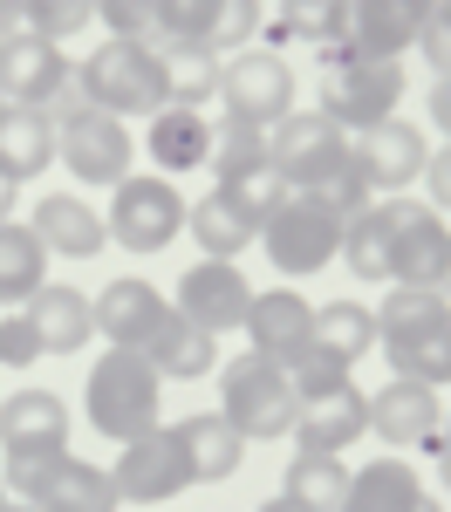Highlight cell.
Instances as JSON below:
<instances>
[{"label":"cell","mask_w":451,"mask_h":512,"mask_svg":"<svg viewBox=\"0 0 451 512\" xmlns=\"http://www.w3.org/2000/svg\"><path fill=\"white\" fill-rule=\"evenodd\" d=\"M89 431H103L110 444L158 431V403H164V376L144 362V349H103L89 369Z\"/></svg>","instance_id":"obj_1"},{"label":"cell","mask_w":451,"mask_h":512,"mask_svg":"<svg viewBox=\"0 0 451 512\" xmlns=\"http://www.w3.org/2000/svg\"><path fill=\"white\" fill-rule=\"evenodd\" d=\"M76 89L89 110L110 117H158L164 110V55L158 41H103L89 48V62H76Z\"/></svg>","instance_id":"obj_2"},{"label":"cell","mask_w":451,"mask_h":512,"mask_svg":"<svg viewBox=\"0 0 451 512\" xmlns=\"http://www.w3.org/2000/svg\"><path fill=\"white\" fill-rule=\"evenodd\" d=\"M219 417H226L246 444H274V437H294L301 396H294L281 362L240 355V362H226V376H219Z\"/></svg>","instance_id":"obj_3"},{"label":"cell","mask_w":451,"mask_h":512,"mask_svg":"<svg viewBox=\"0 0 451 512\" xmlns=\"http://www.w3.org/2000/svg\"><path fill=\"white\" fill-rule=\"evenodd\" d=\"M322 117L335 130H369V123L397 117V103H404V62H349V55H322Z\"/></svg>","instance_id":"obj_4"},{"label":"cell","mask_w":451,"mask_h":512,"mask_svg":"<svg viewBox=\"0 0 451 512\" xmlns=\"http://www.w3.org/2000/svg\"><path fill=\"white\" fill-rule=\"evenodd\" d=\"M55 158L69 164L76 185H123L130 178V158H137V137H130L123 117L76 103L69 117L55 123Z\"/></svg>","instance_id":"obj_5"},{"label":"cell","mask_w":451,"mask_h":512,"mask_svg":"<svg viewBox=\"0 0 451 512\" xmlns=\"http://www.w3.org/2000/svg\"><path fill=\"white\" fill-rule=\"evenodd\" d=\"M390 212V287H438L445 294V274H451V226L445 212L417 205V198H383Z\"/></svg>","instance_id":"obj_6"},{"label":"cell","mask_w":451,"mask_h":512,"mask_svg":"<svg viewBox=\"0 0 451 512\" xmlns=\"http://www.w3.org/2000/svg\"><path fill=\"white\" fill-rule=\"evenodd\" d=\"M260 246H267V260H274L287 280L322 274L328 260L342 253V219H328L322 205H308L301 192H287L281 205L260 219Z\"/></svg>","instance_id":"obj_7"},{"label":"cell","mask_w":451,"mask_h":512,"mask_svg":"<svg viewBox=\"0 0 451 512\" xmlns=\"http://www.w3.org/2000/svg\"><path fill=\"white\" fill-rule=\"evenodd\" d=\"M219 103H226L233 123L274 130L294 110V69H287L274 48H240V55L219 62Z\"/></svg>","instance_id":"obj_8"},{"label":"cell","mask_w":451,"mask_h":512,"mask_svg":"<svg viewBox=\"0 0 451 512\" xmlns=\"http://www.w3.org/2000/svg\"><path fill=\"white\" fill-rule=\"evenodd\" d=\"M438 0H349L342 14V35H335V55L349 62H404L424 21H431Z\"/></svg>","instance_id":"obj_9"},{"label":"cell","mask_w":451,"mask_h":512,"mask_svg":"<svg viewBox=\"0 0 451 512\" xmlns=\"http://www.w3.org/2000/svg\"><path fill=\"white\" fill-rule=\"evenodd\" d=\"M103 226H110V239L130 246V253H164L171 239L185 233V198H178V185L158 178V171H151V178L130 171L117 185V198H110V219H103Z\"/></svg>","instance_id":"obj_10"},{"label":"cell","mask_w":451,"mask_h":512,"mask_svg":"<svg viewBox=\"0 0 451 512\" xmlns=\"http://www.w3.org/2000/svg\"><path fill=\"white\" fill-rule=\"evenodd\" d=\"M76 89V62L62 55V41L41 35H7L0 41V96L21 103V110H55L62 96Z\"/></svg>","instance_id":"obj_11"},{"label":"cell","mask_w":451,"mask_h":512,"mask_svg":"<svg viewBox=\"0 0 451 512\" xmlns=\"http://www.w3.org/2000/svg\"><path fill=\"white\" fill-rule=\"evenodd\" d=\"M117 499L123 506H164L192 485V465H185V444H178V424H158V431L130 437L117 458Z\"/></svg>","instance_id":"obj_12"},{"label":"cell","mask_w":451,"mask_h":512,"mask_svg":"<svg viewBox=\"0 0 451 512\" xmlns=\"http://www.w3.org/2000/svg\"><path fill=\"white\" fill-rule=\"evenodd\" d=\"M171 308L205 335H233L246 321V308H253V287H246V274L233 260H192L178 274V287H171Z\"/></svg>","instance_id":"obj_13"},{"label":"cell","mask_w":451,"mask_h":512,"mask_svg":"<svg viewBox=\"0 0 451 512\" xmlns=\"http://www.w3.org/2000/svg\"><path fill=\"white\" fill-rule=\"evenodd\" d=\"M349 151H356V164H363L369 192L397 198L404 185L424 178V164H431V137H424L417 123H404V117H383V123H369V130H356Z\"/></svg>","instance_id":"obj_14"},{"label":"cell","mask_w":451,"mask_h":512,"mask_svg":"<svg viewBox=\"0 0 451 512\" xmlns=\"http://www.w3.org/2000/svg\"><path fill=\"white\" fill-rule=\"evenodd\" d=\"M438 424H445V403L438 390H424V383H410V376H390L383 390L369 396V431L383 437V444H438Z\"/></svg>","instance_id":"obj_15"},{"label":"cell","mask_w":451,"mask_h":512,"mask_svg":"<svg viewBox=\"0 0 451 512\" xmlns=\"http://www.w3.org/2000/svg\"><path fill=\"white\" fill-rule=\"evenodd\" d=\"M89 315H96V335L110 342V349H144L151 342V328L171 315V294H158L151 280H110L96 301H89Z\"/></svg>","instance_id":"obj_16"},{"label":"cell","mask_w":451,"mask_h":512,"mask_svg":"<svg viewBox=\"0 0 451 512\" xmlns=\"http://www.w3.org/2000/svg\"><path fill=\"white\" fill-rule=\"evenodd\" d=\"M0 444L7 458H35V451H69V403L55 390H14L0 396Z\"/></svg>","instance_id":"obj_17"},{"label":"cell","mask_w":451,"mask_h":512,"mask_svg":"<svg viewBox=\"0 0 451 512\" xmlns=\"http://www.w3.org/2000/svg\"><path fill=\"white\" fill-rule=\"evenodd\" d=\"M363 431H369V396L349 383V390H335V396L301 403V417H294V451H301V458H342Z\"/></svg>","instance_id":"obj_18"},{"label":"cell","mask_w":451,"mask_h":512,"mask_svg":"<svg viewBox=\"0 0 451 512\" xmlns=\"http://www.w3.org/2000/svg\"><path fill=\"white\" fill-rule=\"evenodd\" d=\"M246 342L253 349L246 355H267V362H294V355L308 349V335H315V308L301 301V294H287V287H274V294H253V308H246Z\"/></svg>","instance_id":"obj_19"},{"label":"cell","mask_w":451,"mask_h":512,"mask_svg":"<svg viewBox=\"0 0 451 512\" xmlns=\"http://www.w3.org/2000/svg\"><path fill=\"white\" fill-rule=\"evenodd\" d=\"M349 144V130H335L322 110H287L274 130H267V164L281 171L287 185H301L315 164H328L335 151Z\"/></svg>","instance_id":"obj_20"},{"label":"cell","mask_w":451,"mask_h":512,"mask_svg":"<svg viewBox=\"0 0 451 512\" xmlns=\"http://www.w3.org/2000/svg\"><path fill=\"white\" fill-rule=\"evenodd\" d=\"M185 233L199 239V260H240L246 246L260 239V219L226 185H212L199 205H185Z\"/></svg>","instance_id":"obj_21"},{"label":"cell","mask_w":451,"mask_h":512,"mask_svg":"<svg viewBox=\"0 0 451 512\" xmlns=\"http://www.w3.org/2000/svg\"><path fill=\"white\" fill-rule=\"evenodd\" d=\"M35 239L48 253H62V260H96L110 246V226H103V212H89V198L48 192L35 205Z\"/></svg>","instance_id":"obj_22"},{"label":"cell","mask_w":451,"mask_h":512,"mask_svg":"<svg viewBox=\"0 0 451 512\" xmlns=\"http://www.w3.org/2000/svg\"><path fill=\"white\" fill-rule=\"evenodd\" d=\"M144 362L158 369L164 383H199V376H212V369H219V335L192 328V321L171 308V315L151 328V342H144Z\"/></svg>","instance_id":"obj_23"},{"label":"cell","mask_w":451,"mask_h":512,"mask_svg":"<svg viewBox=\"0 0 451 512\" xmlns=\"http://www.w3.org/2000/svg\"><path fill=\"white\" fill-rule=\"evenodd\" d=\"M144 151L158 164V178L199 171V164L212 158V123H205V110H171V103H164L158 117H144Z\"/></svg>","instance_id":"obj_24"},{"label":"cell","mask_w":451,"mask_h":512,"mask_svg":"<svg viewBox=\"0 0 451 512\" xmlns=\"http://www.w3.org/2000/svg\"><path fill=\"white\" fill-rule=\"evenodd\" d=\"M342 512H438V499L417 485V472H410L404 458H376L363 472H349Z\"/></svg>","instance_id":"obj_25"},{"label":"cell","mask_w":451,"mask_h":512,"mask_svg":"<svg viewBox=\"0 0 451 512\" xmlns=\"http://www.w3.org/2000/svg\"><path fill=\"white\" fill-rule=\"evenodd\" d=\"M21 315L35 321L41 355H76L82 342L96 335V315H89V294H82V287H55V280H48Z\"/></svg>","instance_id":"obj_26"},{"label":"cell","mask_w":451,"mask_h":512,"mask_svg":"<svg viewBox=\"0 0 451 512\" xmlns=\"http://www.w3.org/2000/svg\"><path fill=\"white\" fill-rule=\"evenodd\" d=\"M178 444H185V465H192V485H219L246 465V437L219 417V410H199L178 424Z\"/></svg>","instance_id":"obj_27"},{"label":"cell","mask_w":451,"mask_h":512,"mask_svg":"<svg viewBox=\"0 0 451 512\" xmlns=\"http://www.w3.org/2000/svg\"><path fill=\"white\" fill-rule=\"evenodd\" d=\"M48 164H55V117L7 103V110H0V171H7L14 185H28Z\"/></svg>","instance_id":"obj_28"},{"label":"cell","mask_w":451,"mask_h":512,"mask_svg":"<svg viewBox=\"0 0 451 512\" xmlns=\"http://www.w3.org/2000/svg\"><path fill=\"white\" fill-rule=\"evenodd\" d=\"M294 192L308 198V205H322L328 219H342V226H349L356 212H369V205H376V198H369L363 164H356V151H349V144H342V151H335L328 164H315V171H308Z\"/></svg>","instance_id":"obj_29"},{"label":"cell","mask_w":451,"mask_h":512,"mask_svg":"<svg viewBox=\"0 0 451 512\" xmlns=\"http://www.w3.org/2000/svg\"><path fill=\"white\" fill-rule=\"evenodd\" d=\"M383 355H390L397 376L424 383V390H445V383H451V308H445V315H431L424 328H410L404 342H383Z\"/></svg>","instance_id":"obj_30"},{"label":"cell","mask_w":451,"mask_h":512,"mask_svg":"<svg viewBox=\"0 0 451 512\" xmlns=\"http://www.w3.org/2000/svg\"><path fill=\"white\" fill-rule=\"evenodd\" d=\"M48 287V246L35 239V226H0V308H28Z\"/></svg>","instance_id":"obj_31"},{"label":"cell","mask_w":451,"mask_h":512,"mask_svg":"<svg viewBox=\"0 0 451 512\" xmlns=\"http://www.w3.org/2000/svg\"><path fill=\"white\" fill-rule=\"evenodd\" d=\"M117 506H123L117 478L103 465H89V458H62L48 492H41V512H117Z\"/></svg>","instance_id":"obj_32"},{"label":"cell","mask_w":451,"mask_h":512,"mask_svg":"<svg viewBox=\"0 0 451 512\" xmlns=\"http://www.w3.org/2000/svg\"><path fill=\"white\" fill-rule=\"evenodd\" d=\"M335 260H342V267H349L356 280H376V287H390V212H383V198L342 226V253H335Z\"/></svg>","instance_id":"obj_33"},{"label":"cell","mask_w":451,"mask_h":512,"mask_svg":"<svg viewBox=\"0 0 451 512\" xmlns=\"http://www.w3.org/2000/svg\"><path fill=\"white\" fill-rule=\"evenodd\" d=\"M164 55V103L171 110H205L219 96V55L212 48H158Z\"/></svg>","instance_id":"obj_34"},{"label":"cell","mask_w":451,"mask_h":512,"mask_svg":"<svg viewBox=\"0 0 451 512\" xmlns=\"http://www.w3.org/2000/svg\"><path fill=\"white\" fill-rule=\"evenodd\" d=\"M212 178L219 185H246V178H260V171H274L267 164V130H253V123H212Z\"/></svg>","instance_id":"obj_35"},{"label":"cell","mask_w":451,"mask_h":512,"mask_svg":"<svg viewBox=\"0 0 451 512\" xmlns=\"http://www.w3.org/2000/svg\"><path fill=\"white\" fill-rule=\"evenodd\" d=\"M315 349L342 355L349 369L363 362L369 349H376V315H369L363 301H328V308H315V335H308Z\"/></svg>","instance_id":"obj_36"},{"label":"cell","mask_w":451,"mask_h":512,"mask_svg":"<svg viewBox=\"0 0 451 512\" xmlns=\"http://www.w3.org/2000/svg\"><path fill=\"white\" fill-rule=\"evenodd\" d=\"M294 506L308 512H342V492H349V465L342 458H287V485H281Z\"/></svg>","instance_id":"obj_37"},{"label":"cell","mask_w":451,"mask_h":512,"mask_svg":"<svg viewBox=\"0 0 451 512\" xmlns=\"http://www.w3.org/2000/svg\"><path fill=\"white\" fill-rule=\"evenodd\" d=\"M219 0H158V48H212Z\"/></svg>","instance_id":"obj_38"},{"label":"cell","mask_w":451,"mask_h":512,"mask_svg":"<svg viewBox=\"0 0 451 512\" xmlns=\"http://www.w3.org/2000/svg\"><path fill=\"white\" fill-rule=\"evenodd\" d=\"M451 301L438 294V287H397L390 301H383V315H376V349L383 342H404L410 328H424L431 315H445Z\"/></svg>","instance_id":"obj_39"},{"label":"cell","mask_w":451,"mask_h":512,"mask_svg":"<svg viewBox=\"0 0 451 512\" xmlns=\"http://www.w3.org/2000/svg\"><path fill=\"white\" fill-rule=\"evenodd\" d=\"M287 383H294V396H301V403H315V396L349 390V383H356V369H349L342 355H328V349H315V342H308V349L287 362Z\"/></svg>","instance_id":"obj_40"},{"label":"cell","mask_w":451,"mask_h":512,"mask_svg":"<svg viewBox=\"0 0 451 512\" xmlns=\"http://www.w3.org/2000/svg\"><path fill=\"white\" fill-rule=\"evenodd\" d=\"M96 21V0H21V28L41 41H69Z\"/></svg>","instance_id":"obj_41"},{"label":"cell","mask_w":451,"mask_h":512,"mask_svg":"<svg viewBox=\"0 0 451 512\" xmlns=\"http://www.w3.org/2000/svg\"><path fill=\"white\" fill-rule=\"evenodd\" d=\"M342 14H349V0H281V28L294 41H322V48H335Z\"/></svg>","instance_id":"obj_42"},{"label":"cell","mask_w":451,"mask_h":512,"mask_svg":"<svg viewBox=\"0 0 451 512\" xmlns=\"http://www.w3.org/2000/svg\"><path fill=\"white\" fill-rule=\"evenodd\" d=\"M96 21L110 41H151L158 35V0H96Z\"/></svg>","instance_id":"obj_43"},{"label":"cell","mask_w":451,"mask_h":512,"mask_svg":"<svg viewBox=\"0 0 451 512\" xmlns=\"http://www.w3.org/2000/svg\"><path fill=\"white\" fill-rule=\"evenodd\" d=\"M69 451H35V458H7V492L21 499V506H41V492H48V478H55V465H62Z\"/></svg>","instance_id":"obj_44"},{"label":"cell","mask_w":451,"mask_h":512,"mask_svg":"<svg viewBox=\"0 0 451 512\" xmlns=\"http://www.w3.org/2000/svg\"><path fill=\"white\" fill-rule=\"evenodd\" d=\"M253 28H260V0H219L212 55H240V48H253Z\"/></svg>","instance_id":"obj_45"},{"label":"cell","mask_w":451,"mask_h":512,"mask_svg":"<svg viewBox=\"0 0 451 512\" xmlns=\"http://www.w3.org/2000/svg\"><path fill=\"white\" fill-rule=\"evenodd\" d=\"M35 355H41V342H35V321L21 315V308H14V315H0V362H7V369H28Z\"/></svg>","instance_id":"obj_46"},{"label":"cell","mask_w":451,"mask_h":512,"mask_svg":"<svg viewBox=\"0 0 451 512\" xmlns=\"http://www.w3.org/2000/svg\"><path fill=\"white\" fill-rule=\"evenodd\" d=\"M417 48H424L431 76H451V0H438V7H431V21H424Z\"/></svg>","instance_id":"obj_47"},{"label":"cell","mask_w":451,"mask_h":512,"mask_svg":"<svg viewBox=\"0 0 451 512\" xmlns=\"http://www.w3.org/2000/svg\"><path fill=\"white\" fill-rule=\"evenodd\" d=\"M226 192L240 198V205L253 212V219H267V212H274V205H281V198L294 192V185H287L281 171H260V178H246V185H226Z\"/></svg>","instance_id":"obj_48"},{"label":"cell","mask_w":451,"mask_h":512,"mask_svg":"<svg viewBox=\"0 0 451 512\" xmlns=\"http://www.w3.org/2000/svg\"><path fill=\"white\" fill-rule=\"evenodd\" d=\"M424 185H431V212H451V144H438V151H431Z\"/></svg>","instance_id":"obj_49"},{"label":"cell","mask_w":451,"mask_h":512,"mask_svg":"<svg viewBox=\"0 0 451 512\" xmlns=\"http://www.w3.org/2000/svg\"><path fill=\"white\" fill-rule=\"evenodd\" d=\"M431 130H445V144H451V76L431 82Z\"/></svg>","instance_id":"obj_50"},{"label":"cell","mask_w":451,"mask_h":512,"mask_svg":"<svg viewBox=\"0 0 451 512\" xmlns=\"http://www.w3.org/2000/svg\"><path fill=\"white\" fill-rule=\"evenodd\" d=\"M21 35V0H0V41Z\"/></svg>","instance_id":"obj_51"},{"label":"cell","mask_w":451,"mask_h":512,"mask_svg":"<svg viewBox=\"0 0 451 512\" xmlns=\"http://www.w3.org/2000/svg\"><path fill=\"white\" fill-rule=\"evenodd\" d=\"M14 198H21V185H14V178H7V171H0V226H7V219H14Z\"/></svg>","instance_id":"obj_52"},{"label":"cell","mask_w":451,"mask_h":512,"mask_svg":"<svg viewBox=\"0 0 451 512\" xmlns=\"http://www.w3.org/2000/svg\"><path fill=\"white\" fill-rule=\"evenodd\" d=\"M431 451H438V478H445V492H451V437H438Z\"/></svg>","instance_id":"obj_53"},{"label":"cell","mask_w":451,"mask_h":512,"mask_svg":"<svg viewBox=\"0 0 451 512\" xmlns=\"http://www.w3.org/2000/svg\"><path fill=\"white\" fill-rule=\"evenodd\" d=\"M260 512H308V506H294L287 492H274V499H267V506H260Z\"/></svg>","instance_id":"obj_54"},{"label":"cell","mask_w":451,"mask_h":512,"mask_svg":"<svg viewBox=\"0 0 451 512\" xmlns=\"http://www.w3.org/2000/svg\"><path fill=\"white\" fill-rule=\"evenodd\" d=\"M7 512H41V506H21V499H7Z\"/></svg>","instance_id":"obj_55"},{"label":"cell","mask_w":451,"mask_h":512,"mask_svg":"<svg viewBox=\"0 0 451 512\" xmlns=\"http://www.w3.org/2000/svg\"><path fill=\"white\" fill-rule=\"evenodd\" d=\"M0 512H7V485H0Z\"/></svg>","instance_id":"obj_56"},{"label":"cell","mask_w":451,"mask_h":512,"mask_svg":"<svg viewBox=\"0 0 451 512\" xmlns=\"http://www.w3.org/2000/svg\"><path fill=\"white\" fill-rule=\"evenodd\" d=\"M445 301H451V274H445Z\"/></svg>","instance_id":"obj_57"},{"label":"cell","mask_w":451,"mask_h":512,"mask_svg":"<svg viewBox=\"0 0 451 512\" xmlns=\"http://www.w3.org/2000/svg\"><path fill=\"white\" fill-rule=\"evenodd\" d=\"M445 437H451V417H445Z\"/></svg>","instance_id":"obj_58"},{"label":"cell","mask_w":451,"mask_h":512,"mask_svg":"<svg viewBox=\"0 0 451 512\" xmlns=\"http://www.w3.org/2000/svg\"><path fill=\"white\" fill-rule=\"evenodd\" d=\"M0 110H7V96H0Z\"/></svg>","instance_id":"obj_59"}]
</instances>
